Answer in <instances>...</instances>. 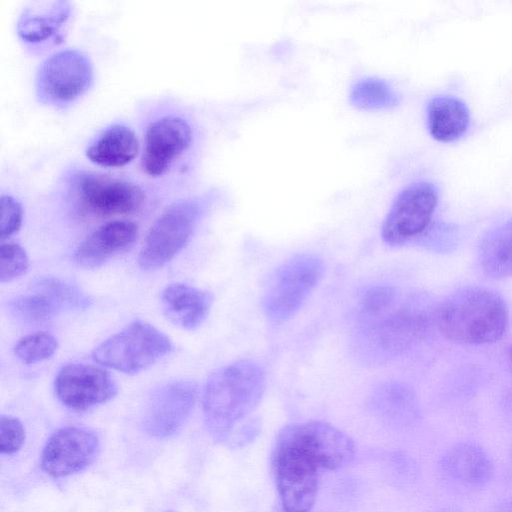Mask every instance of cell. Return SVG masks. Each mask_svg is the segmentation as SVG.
Instances as JSON below:
<instances>
[{
  "label": "cell",
  "instance_id": "1",
  "mask_svg": "<svg viewBox=\"0 0 512 512\" xmlns=\"http://www.w3.org/2000/svg\"><path fill=\"white\" fill-rule=\"evenodd\" d=\"M265 389V373L252 360H238L213 372L202 397L204 422L211 436L217 441H229L259 405Z\"/></svg>",
  "mask_w": 512,
  "mask_h": 512
},
{
  "label": "cell",
  "instance_id": "2",
  "mask_svg": "<svg viewBox=\"0 0 512 512\" xmlns=\"http://www.w3.org/2000/svg\"><path fill=\"white\" fill-rule=\"evenodd\" d=\"M435 323L447 339L456 343L492 344L505 335L509 310L495 291L466 286L448 295L436 307Z\"/></svg>",
  "mask_w": 512,
  "mask_h": 512
},
{
  "label": "cell",
  "instance_id": "3",
  "mask_svg": "<svg viewBox=\"0 0 512 512\" xmlns=\"http://www.w3.org/2000/svg\"><path fill=\"white\" fill-rule=\"evenodd\" d=\"M435 314L423 297L399 291L385 308L358 314L360 349L373 359L395 356L426 334Z\"/></svg>",
  "mask_w": 512,
  "mask_h": 512
},
{
  "label": "cell",
  "instance_id": "4",
  "mask_svg": "<svg viewBox=\"0 0 512 512\" xmlns=\"http://www.w3.org/2000/svg\"><path fill=\"white\" fill-rule=\"evenodd\" d=\"M173 346L163 332L143 320H135L111 335L92 352L101 366L135 374L169 354Z\"/></svg>",
  "mask_w": 512,
  "mask_h": 512
},
{
  "label": "cell",
  "instance_id": "5",
  "mask_svg": "<svg viewBox=\"0 0 512 512\" xmlns=\"http://www.w3.org/2000/svg\"><path fill=\"white\" fill-rule=\"evenodd\" d=\"M323 262L316 255L296 254L273 272L264 290L262 306L273 322L290 319L322 278Z\"/></svg>",
  "mask_w": 512,
  "mask_h": 512
},
{
  "label": "cell",
  "instance_id": "6",
  "mask_svg": "<svg viewBox=\"0 0 512 512\" xmlns=\"http://www.w3.org/2000/svg\"><path fill=\"white\" fill-rule=\"evenodd\" d=\"M273 468L284 512H310L321 469L316 460L301 446L278 434Z\"/></svg>",
  "mask_w": 512,
  "mask_h": 512
},
{
  "label": "cell",
  "instance_id": "7",
  "mask_svg": "<svg viewBox=\"0 0 512 512\" xmlns=\"http://www.w3.org/2000/svg\"><path fill=\"white\" fill-rule=\"evenodd\" d=\"M200 215L194 200H180L169 205L147 232L138 255L144 270H155L173 259L189 241Z\"/></svg>",
  "mask_w": 512,
  "mask_h": 512
},
{
  "label": "cell",
  "instance_id": "8",
  "mask_svg": "<svg viewBox=\"0 0 512 512\" xmlns=\"http://www.w3.org/2000/svg\"><path fill=\"white\" fill-rule=\"evenodd\" d=\"M93 81V67L87 55L75 49L53 53L41 64L35 80L40 102L64 107L80 96Z\"/></svg>",
  "mask_w": 512,
  "mask_h": 512
},
{
  "label": "cell",
  "instance_id": "9",
  "mask_svg": "<svg viewBox=\"0 0 512 512\" xmlns=\"http://www.w3.org/2000/svg\"><path fill=\"white\" fill-rule=\"evenodd\" d=\"M437 187L427 181L414 182L402 189L382 225V238L389 245L419 240L432 225L438 205Z\"/></svg>",
  "mask_w": 512,
  "mask_h": 512
},
{
  "label": "cell",
  "instance_id": "10",
  "mask_svg": "<svg viewBox=\"0 0 512 512\" xmlns=\"http://www.w3.org/2000/svg\"><path fill=\"white\" fill-rule=\"evenodd\" d=\"M75 192L81 211L96 217L132 213L145 198L143 190L132 182L91 173L77 177Z\"/></svg>",
  "mask_w": 512,
  "mask_h": 512
},
{
  "label": "cell",
  "instance_id": "11",
  "mask_svg": "<svg viewBox=\"0 0 512 512\" xmlns=\"http://www.w3.org/2000/svg\"><path fill=\"white\" fill-rule=\"evenodd\" d=\"M117 385L104 369L85 363H69L54 380L58 400L74 411H86L115 397Z\"/></svg>",
  "mask_w": 512,
  "mask_h": 512
},
{
  "label": "cell",
  "instance_id": "12",
  "mask_svg": "<svg viewBox=\"0 0 512 512\" xmlns=\"http://www.w3.org/2000/svg\"><path fill=\"white\" fill-rule=\"evenodd\" d=\"M196 398L197 386L193 381L178 380L161 385L147 401L143 429L157 439L171 437L188 420Z\"/></svg>",
  "mask_w": 512,
  "mask_h": 512
},
{
  "label": "cell",
  "instance_id": "13",
  "mask_svg": "<svg viewBox=\"0 0 512 512\" xmlns=\"http://www.w3.org/2000/svg\"><path fill=\"white\" fill-rule=\"evenodd\" d=\"M99 447V438L90 429L60 428L48 438L43 448L41 467L54 478L78 473L95 460Z\"/></svg>",
  "mask_w": 512,
  "mask_h": 512
},
{
  "label": "cell",
  "instance_id": "14",
  "mask_svg": "<svg viewBox=\"0 0 512 512\" xmlns=\"http://www.w3.org/2000/svg\"><path fill=\"white\" fill-rule=\"evenodd\" d=\"M305 449L320 468L340 469L355 453L353 439L334 425L323 421H305L286 426L279 433Z\"/></svg>",
  "mask_w": 512,
  "mask_h": 512
},
{
  "label": "cell",
  "instance_id": "15",
  "mask_svg": "<svg viewBox=\"0 0 512 512\" xmlns=\"http://www.w3.org/2000/svg\"><path fill=\"white\" fill-rule=\"evenodd\" d=\"M191 138V128L181 117L165 116L150 123L141 160L144 172L152 177L163 175L189 146Z\"/></svg>",
  "mask_w": 512,
  "mask_h": 512
},
{
  "label": "cell",
  "instance_id": "16",
  "mask_svg": "<svg viewBox=\"0 0 512 512\" xmlns=\"http://www.w3.org/2000/svg\"><path fill=\"white\" fill-rule=\"evenodd\" d=\"M439 468L447 480L469 489L485 487L494 475L490 455L474 442H460L449 447L440 458Z\"/></svg>",
  "mask_w": 512,
  "mask_h": 512
},
{
  "label": "cell",
  "instance_id": "17",
  "mask_svg": "<svg viewBox=\"0 0 512 512\" xmlns=\"http://www.w3.org/2000/svg\"><path fill=\"white\" fill-rule=\"evenodd\" d=\"M138 226L127 220L106 222L89 234L74 253L75 262L96 268L128 249L136 240Z\"/></svg>",
  "mask_w": 512,
  "mask_h": 512
},
{
  "label": "cell",
  "instance_id": "18",
  "mask_svg": "<svg viewBox=\"0 0 512 512\" xmlns=\"http://www.w3.org/2000/svg\"><path fill=\"white\" fill-rule=\"evenodd\" d=\"M213 302L210 292L184 283L164 288L160 303L165 317L185 330L198 328L206 319Z\"/></svg>",
  "mask_w": 512,
  "mask_h": 512
},
{
  "label": "cell",
  "instance_id": "19",
  "mask_svg": "<svg viewBox=\"0 0 512 512\" xmlns=\"http://www.w3.org/2000/svg\"><path fill=\"white\" fill-rule=\"evenodd\" d=\"M470 114L461 100L450 95H438L427 104V126L430 135L439 142H453L468 130Z\"/></svg>",
  "mask_w": 512,
  "mask_h": 512
},
{
  "label": "cell",
  "instance_id": "20",
  "mask_svg": "<svg viewBox=\"0 0 512 512\" xmlns=\"http://www.w3.org/2000/svg\"><path fill=\"white\" fill-rule=\"evenodd\" d=\"M139 142L135 132L123 124L104 130L87 148V158L103 167H122L138 154Z\"/></svg>",
  "mask_w": 512,
  "mask_h": 512
},
{
  "label": "cell",
  "instance_id": "21",
  "mask_svg": "<svg viewBox=\"0 0 512 512\" xmlns=\"http://www.w3.org/2000/svg\"><path fill=\"white\" fill-rule=\"evenodd\" d=\"M478 260L492 279L512 277V216L491 227L482 237Z\"/></svg>",
  "mask_w": 512,
  "mask_h": 512
},
{
  "label": "cell",
  "instance_id": "22",
  "mask_svg": "<svg viewBox=\"0 0 512 512\" xmlns=\"http://www.w3.org/2000/svg\"><path fill=\"white\" fill-rule=\"evenodd\" d=\"M70 12V3L67 1L33 2L19 17L18 34L27 42L44 41L58 31Z\"/></svg>",
  "mask_w": 512,
  "mask_h": 512
},
{
  "label": "cell",
  "instance_id": "23",
  "mask_svg": "<svg viewBox=\"0 0 512 512\" xmlns=\"http://www.w3.org/2000/svg\"><path fill=\"white\" fill-rule=\"evenodd\" d=\"M9 312L26 324L49 322L65 308L44 278L35 282L31 289L8 303Z\"/></svg>",
  "mask_w": 512,
  "mask_h": 512
},
{
  "label": "cell",
  "instance_id": "24",
  "mask_svg": "<svg viewBox=\"0 0 512 512\" xmlns=\"http://www.w3.org/2000/svg\"><path fill=\"white\" fill-rule=\"evenodd\" d=\"M349 101L359 109L380 110L396 106L399 103V96L387 81L366 77L352 85Z\"/></svg>",
  "mask_w": 512,
  "mask_h": 512
},
{
  "label": "cell",
  "instance_id": "25",
  "mask_svg": "<svg viewBox=\"0 0 512 512\" xmlns=\"http://www.w3.org/2000/svg\"><path fill=\"white\" fill-rule=\"evenodd\" d=\"M57 338L48 332H35L20 338L14 345V353L26 364H35L51 358L57 351Z\"/></svg>",
  "mask_w": 512,
  "mask_h": 512
},
{
  "label": "cell",
  "instance_id": "26",
  "mask_svg": "<svg viewBox=\"0 0 512 512\" xmlns=\"http://www.w3.org/2000/svg\"><path fill=\"white\" fill-rule=\"evenodd\" d=\"M373 403L380 413L397 417L412 406L410 393L393 382L382 384L373 395Z\"/></svg>",
  "mask_w": 512,
  "mask_h": 512
},
{
  "label": "cell",
  "instance_id": "27",
  "mask_svg": "<svg viewBox=\"0 0 512 512\" xmlns=\"http://www.w3.org/2000/svg\"><path fill=\"white\" fill-rule=\"evenodd\" d=\"M30 262L26 250L18 243L2 242L0 246V282H11L29 268Z\"/></svg>",
  "mask_w": 512,
  "mask_h": 512
},
{
  "label": "cell",
  "instance_id": "28",
  "mask_svg": "<svg viewBox=\"0 0 512 512\" xmlns=\"http://www.w3.org/2000/svg\"><path fill=\"white\" fill-rule=\"evenodd\" d=\"M25 441V429L22 422L13 416L0 418V451L12 455L21 449Z\"/></svg>",
  "mask_w": 512,
  "mask_h": 512
},
{
  "label": "cell",
  "instance_id": "29",
  "mask_svg": "<svg viewBox=\"0 0 512 512\" xmlns=\"http://www.w3.org/2000/svg\"><path fill=\"white\" fill-rule=\"evenodd\" d=\"M0 235L5 240L18 232L23 222V208L12 196L2 194L0 199Z\"/></svg>",
  "mask_w": 512,
  "mask_h": 512
},
{
  "label": "cell",
  "instance_id": "30",
  "mask_svg": "<svg viewBox=\"0 0 512 512\" xmlns=\"http://www.w3.org/2000/svg\"><path fill=\"white\" fill-rule=\"evenodd\" d=\"M496 512H512V501L501 505Z\"/></svg>",
  "mask_w": 512,
  "mask_h": 512
},
{
  "label": "cell",
  "instance_id": "31",
  "mask_svg": "<svg viewBox=\"0 0 512 512\" xmlns=\"http://www.w3.org/2000/svg\"><path fill=\"white\" fill-rule=\"evenodd\" d=\"M508 358H509V363H510L511 370H512V344L509 347Z\"/></svg>",
  "mask_w": 512,
  "mask_h": 512
},
{
  "label": "cell",
  "instance_id": "32",
  "mask_svg": "<svg viewBox=\"0 0 512 512\" xmlns=\"http://www.w3.org/2000/svg\"><path fill=\"white\" fill-rule=\"evenodd\" d=\"M165 512H173V511H165Z\"/></svg>",
  "mask_w": 512,
  "mask_h": 512
},
{
  "label": "cell",
  "instance_id": "33",
  "mask_svg": "<svg viewBox=\"0 0 512 512\" xmlns=\"http://www.w3.org/2000/svg\"><path fill=\"white\" fill-rule=\"evenodd\" d=\"M511 457H512V453H511Z\"/></svg>",
  "mask_w": 512,
  "mask_h": 512
}]
</instances>
